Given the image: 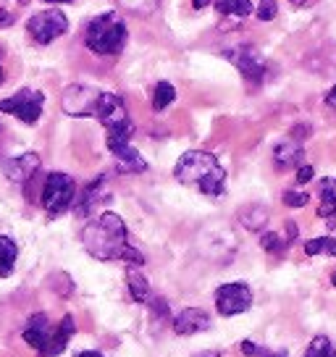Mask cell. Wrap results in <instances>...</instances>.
<instances>
[{"label":"cell","mask_w":336,"mask_h":357,"mask_svg":"<svg viewBox=\"0 0 336 357\" xmlns=\"http://www.w3.org/2000/svg\"><path fill=\"white\" fill-rule=\"evenodd\" d=\"M82 245L95 260H102V263H111V260H121L129 266L145 263L142 252L129 245V231L123 218L111 211L100 213L95 221L82 229Z\"/></svg>","instance_id":"obj_1"},{"label":"cell","mask_w":336,"mask_h":357,"mask_svg":"<svg viewBox=\"0 0 336 357\" xmlns=\"http://www.w3.org/2000/svg\"><path fill=\"white\" fill-rule=\"evenodd\" d=\"M174 176L179 178L181 184L194 187V190H200L208 197L224 195L226 171L213 153H205V150H190V153H184L179 158L176 168H174Z\"/></svg>","instance_id":"obj_2"},{"label":"cell","mask_w":336,"mask_h":357,"mask_svg":"<svg viewBox=\"0 0 336 357\" xmlns=\"http://www.w3.org/2000/svg\"><path fill=\"white\" fill-rule=\"evenodd\" d=\"M74 331H77V324H74L71 315H63L61 324L53 328L50 321H47V315L37 312V315L29 318V324L24 326L22 336L26 344H32L40 352V357H56L66 349L68 339L74 336Z\"/></svg>","instance_id":"obj_3"},{"label":"cell","mask_w":336,"mask_h":357,"mask_svg":"<svg viewBox=\"0 0 336 357\" xmlns=\"http://www.w3.org/2000/svg\"><path fill=\"white\" fill-rule=\"evenodd\" d=\"M84 45L98 56H119L126 45V24L116 11L95 16L84 32Z\"/></svg>","instance_id":"obj_4"},{"label":"cell","mask_w":336,"mask_h":357,"mask_svg":"<svg viewBox=\"0 0 336 357\" xmlns=\"http://www.w3.org/2000/svg\"><path fill=\"white\" fill-rule=\"evenodd\" d=\"M132 132H135L132 121L119 123V126H111V129H108V150H111L113 158H116V163H119V171H121V174H142V171L147 168L142 155L129 145Z\"/></svg>","instance_id":"obj_5"},{"label":"cell","mask_w":336,"mask_h":357,"mask_svg":"<svg viewBox=\"0 0 336 357\" xmlns=\"http://www.w3.org/2000/svg\"><path fill=\"white\" fill-rule=\"evenodd\" d=\"M102 92L105 89L92 87V84H68L61 98V108L74 119H95L98 108H100Z\"/></svg>","instance_id":"obj_6"},{"label":"cell","mask_w":336,"mask_h":357,"mask_svg":"<svg viewBox=\"0 0 336 357\" xmlns=\"http://www.w3.org/2000/svg\"><path fill=\"white\" fill-rule=\"evenodd\" d=\"M77 197V184L68 174L53 171L47 174L45 184H43V208L47 211V215H61L68 211V205Z\"/></svg>","instance_id":"obj_7"},{"label":"cell","mask_w":336,"mask_h":357,"mask_svg":"<svg viewBox=\"0 0 336 357\" xmlns=\"http://www.w3.org/2000/svg\"><path fill=\"white\" fill-rule=\"evenodd\" d=\"M43 105H45V95L40 89L24 87L13 98L0 100V111L11 113V116H16L24 123H37L40 116H43Z\"/></svg>","instance_id":"obj_8"},{"label":"cell","mask_w":336,"mask_h":357,"mask_svg":"<svg viewBox=\"0 0 336 357\" xmlns=\"http://www.w3.org/2000/svg\"><path fill=\"white\" fill-rule=\"evenodd\" d=\"M66 29H68L66 13L58 11V8H47V11L34 13L32 19L26 22V32H29V37H32L37 45L53 43V40H58Z\"/></svg>","instance_id":"obj_9"},{"label":"cell","mask_w":336,"mask_h":357,"mask_svg":"<svg viewBox=\"0 0 336 357\" xmlns=\"http://www.w3.org/2000/svg\"><path fill=\"white\" fill-rule=\"evenodd\" d=\"M252 307V291L247 284H224L215 289V310L224 318L247 312Z\"/></svg>","instance_id":"obj_10"},{"label":"cell","mask_w":336,"mask_h":357,"mask_svg":"<svg viewBox=\"0 0 336 357\" xmlns=\"http://www.w3.org/2000/svg\"><path fill=\"white\" fill-rule=\"evenodd\" d=\"M224 56L239 68V74H242L247 82H252V84H260V82H263V77H266V61L260 58V53L252 45H239L236 50H226Z\"/></svg>","instance_id":"obj_11"},{"label":"cell","mask_w":336,"mask_h":357,"mask_svg":"<svg viewBox=\"0 0 336 357\" xmlns=\"http://www.w3.org/2000/svg\"><path fill=\"white\" fill-rule=\"evenodd\" d=\"M37 171H40V155L37 153H24V155L11 158V160L3 163V174L16 184H26Z\"/></svg>","instance_id":"obj_12"},{"label":"cell","mask_w":336,"mask_h":357,"mask_svg":"<svg viewBox=\"0 0 336 357\" xmlns=\"http://www.w3.org/2000/svg\"><path fill=\"white\" fill-rule=\"evenodd\" d=\"M174 328H176V334H181V336L200 334V331H208V328H211V315L205 310H197V307H187V310H181L179 315H176Z\"/></svg>","instance_id":"obj_13"},{"label":"cell","mask_w":336,"mask_h":357,"mask_svg":"<svg viewBox=\"0 0 336 357\" xmlns=\"http://www.w3.org/2000/svg\"><path fill=\"white\" fill-rule=\"evenodd\" d=\"M102 200H108V190H105V176L100 174L98 178H92L90 184L84 187V192L79 195V202H77V208H74V213L84 218V215H90L92 208Z\"/></svg>","instance_id":"obj_14"},{"label":"cell","mask_w":336,"mask_h":357,"mask_svg":"<svg viewBox=\"0 0 336 357\" xmlns=\"http://www.w3.org/2000/svg\"><path fill=\"white\" fill-rule=\"evenodd\" d=\"M303 155H305L303 145H300V142H291V139H287V142L276 145V150H273V163H276V168L300 166Z\"/></svg>","instance_id":"obj_15"},{"label":"cell","mask_w":336,"mask_h":357,"mask_svg":"<svg viewBox=\"0 0 336 357\" xmlns=\"http://www.w3.org/2000/svg\"><path fill=\"white\" fill-rule=\"evenodd\" d=\"M318 215L334 226L336 223V178H323L321 181V208Z\"/></svg>","instance_id":"obj_16"},{"label":"cell","mask_w":336,"mask_h":357,"mask_svg":"<svg viewBox=\"0 0 336 357\" xmlns=\"http://www.w3.org/2000/svg\"><path fill=\"white\" fill-rule=\"evenodd\" d=\"M126 287H129V294H132L135 302H150V297H153L150 284H147L145 276L137 271V266H132L126 271Z\"/></svg>","instance_id":"obj_17"},{"label":"cell","mask_w":336,"mask_h":357,"mask_svg":"<svg viewBox=\"0 0 336 357\" xmlns=\"http://www.w3.org/2000/svg\"><path fill=\"white\" fill-rule=\"evenodd\" d=\"M16 255H19V247L11 236H0V276H8L16 266Z\"/></svg>","instance_id":"obj_18"},{"label":"cell","mask_w":336,"mask_h":357,"mask_svg":"<svg viewBox=\"0 0 336 357\" xmlns=\"http://www.w3.org/2000/svg\"><path fill=\"white\" fill-rule=\"evenodd\" d=\"M305 255H336V236H321L305 242Z\"/></svg>","instance_id":"obj_19"},{"label":"cell","mask_w":336,"mask_h":357,"mask_svg":"<svg viewBox=\"0 0 336 357\" xmlns=\"http://www.w3.org/2000/svg\"><path fill=\"white\" fill-rule=\"evenodd\" d=\"M305 357H336V347L331 344L328 336H315L313 342L307 344Z\"/></svg>","instance_id":"obj_20"},{"label":"cell","mask_w":336,"mask_h":357,"mask_svg":"<svg viewBox=\"0 0 336 357\" xmlns=\"http://www.w3.org/2000/svg\"><path fill=\"white\" fill-rule=\"evenodd\" d=\"M174 100H176V89L171 87L168 82H158L155 95H153V108H155V111H163V108H168Z\"/></svg>","instance_id":"obj_21"},{"label":"cell","mask_w":336,"mask_h":357,"mask_svg":"<svg viewBox=\"0 0 336 357\" xmlns=\"http://www.w3.org/2000/svg\"><path fill=\"white\" fill-rule=\"evenodd\" d=\"M116 3L135 16H150L158 8V0H116Z\"/></svg>","instance_id":"obj_22"},{"label":"cell","mask_w":336,"mask_h":357,"mask_svg":"<svg viewBox=\"0 0 336 357\" xmlns=\"http://www.w3.org/2000/svg\"><path fill=\"white\" fill-rule=\"evenodd\" d=\"M266 221H268V211H266V208H260V205H252L247 213H242V223H245L250 231L263 229V223Z\"/></svg>","instance_id":"obj_23"},{"label":"cell","mask_w":336,"mask_h":357,"mask_svg":"<svg viewBox=\"0 0 336 357\" xmlns=\"http://www.w3.org/2000/svg\"><path fill=\"white\" fill-rule=\"evenodd\" d=\"M276 13H279V6H276V0H260L258 11H255V16H258L260 22H273L276 19Z\"/></svg>","instance_id":"obj_24"},{"label":"cell","mask_w":336,"mask_h":357,"mask_svg":"<svg viewBox=\"0 0 336 357\" xmlns=\"http://www.w3.org/2000/svg\"><path fill=\"white\" fill-rule=\"evenodd\" d=\"M260 245H263V250L266 252H279V250H284V242H281V236L276 234V231H266V234L260 236Z\"/></svg>","instance_id":"obj_25"},{"label":"cell","mask_w":336,"mask_h":357,"mask_svg":"<svg viewBox=\"0 0 336 357\" xmlns=\"http://www.w3.org/2000/svg\"><path fill=\"white\" fill-rule=\"evenodd\" d=\"M307 200H310L307 192H294V190L284 192V205H289V208H305Z\"/></svg>","instance_id":"obj_26"},{"label":"cell","mask_w":336,"mask_h":357,"mask_svg":"<svg viewBox=\"0 0 336 357\" xmlns=\"http://www.w3.org/2000/svg\"><path fill=\"white\" fill-rule=\"evenodd\" d=\"M250 13H252V3H250V0H231V11H229V16L247 19Z\"/></svg>","instance_id":"obj_27"},{"label":"cell","mask_w":336,"mask_h":357,"mask_svg":"<svg viewBox=\"0 0 336 357\" xmlns=\"http://www.w3.org/2000/svg\"><path fill=\"white\" fill-rule=\"evenodd\" d=\"M315 171L313 166H300L297 168V184H307V181H313Z\"/></svg>","instance_id":"obj_28"},{"label":"cell","mask_w":336,"mask_h":357,"mask_svg":"<svg viewBox=\"0 0 336 357\" xmlns=\"http://www.w3.org/2000/svg\"><path fill=\"white\" fill-rule=\"evenodd\" d=\"M297 239V223H287V239H284V245H289V242H294Z\"/></svg>","instance_id":"obj_29"},{"label":"cell","mask_w":336,"mask_h":357,"mask_svg":"<svg viewBox=\"0 0 336 357\" xmlns=\"http://www.w3.org/2000/svg\"><path fill=\"white\" fill-rule=\"evenodd\" d=\"M242 352H245L247 357H255L258 355V347L252 344V342H242Z\"/></svg>","instance_id":"obj_30"},{"label":"cell","mask_w":336,"mask_h":357,"mask_svg":"<svg viewBox=\"0 0 336 357\" xmlns=\"http://www.w3.org/2000/svg\"><path fill=\"white\" fill-rule=\"evenodd\" d=\"M11 22H13V13H8L6 8H0V29H3V26H8Z\"/></svg>","instance_id":"obj_31"},{"label":"cell","mask_w":336,"mask_h":357,"mask_svg":"<svg viewBox=\"0 0 336 357\" xmlns=\"http://www.w3.org/2000/svg\"><path fill=\"white\" fill-rule=\"evenodd\" d=\"M326 105H331V108H336V84L331 89H328V95H326Z\"/></svg>","instance_id":"obj_32"},{"label":"cell","mask_w":336,"mask_h":357,"mask_svg":"<svg viewBox=\"0 0 336 357\" xmlns=\"http://www.w3.org/2000/svg\"><path fill=\"white\" fill-rule=\"evenodd\" d=\"M211 6V0H192V8L194 11H202V8H208Z\"/></svg>","instance_id":"obj_33"},{"label":"cell","mask_w":336,"mask_h":357,"mask_svg":"<svg viewBox=\"0 0 336 357\" xmlns=\"http://www.w3.org/2000/svg\"><path fill=\"white\" fill-rule=\"evenodd\" d=\"M258 357H289L287 352H266V349H258Z\"/></svg>","instance_id":"obj_34"},{"label":"cell","mask_w":336,"mask_h":357,"mask_svg":"<svg viewBox=\"0 0 336 357\" xmlns=\"http://www.w3.org/2000/svg\"><path fill=\"white\" fill-rule=\"evenodd\" d=\"M291 6H313L315 0H289Z\"/></svg>","instance_id":"obj_35"},{"label":"cell","mask_w":336,"mask_h":357,"mask_svg":"<svg viewBox=\"0 0 336 357\" xmlns=\"http://www.w3.org/2000/svg\"><path fill=\"white\" fill-rule=\"evenodd\" d=\"M77 357H102L100 352H92V349H87V352H79Z\"/></svg>","instance_id":"obj_36"},{"label":"cell","mask_w":336,"mask_h":357,"mask_svg":"<svg viewBox=\"0 0 336 357\" xmlns=\"http://www.w3.org/2000/svg\"><path fill=\"white\" fill-rule=\"evenodd\" d=\"M45 3H74V0H45Z\"/></svg>","instance_id":"obj_37"},{"label":"cell","mask_w":336,"mask_h":357,"mask_svg":"<svg viewBox=\"0 0 336 357\" xmlns=\"http://www.w3.org/2000/svg\"><path fill=\"white\" fill-rule=\"evenodd\" d=\"M200 357H218V352H205V355H200Z\"/></svg>","instance_id":"obj_38"},{"label":"cell","mask_w":336,"mask_h":357,"mask_svg":"<svg viewBox=\"0 0 336 357\" xmlns=\"http://www.w3.org/2000/svg\"><path fill=\"white\" fill-rule=\"evenodd\" d=\"M331 284H334V287H336V271H334V276H331Z\"/></svg>","instance_id":"obj_39"},{"label":"cell","mask_w":336,"mask_h":357,"mask_svg":"<svg viewBox=\"0 0 336 357\" xmlns=\"http://www.w3.org/2000/svg\"><path fill=\"white\" fill-rule=\"evenodd\" d=\"M0 82H3V68H0Z\"/></svg>","instance_id":"obj_40"}]
</instances>
